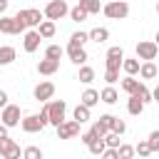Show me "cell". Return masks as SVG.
I'll use <instances>...</instances> for the list:
<instances>
[{
  "mask_svg": "<svg viewBox=\"0 0 159 159\" xmlns=\"http://www.w3.org/2000/svg\"><path fill=\"white\" fill-rule=\"evenodd\" d=\"M134 154H139V159H147L149 154H152V149H149V144H147V139H142L137 147H134Z\"/></svg>",
  "mask_w": 159,
  "mask_h": 159,
  "instance_id": "33",
  "label": "cell"
},
{
  "mask_svg": "<svg viewBox=\"0 0 159 159\" xmlns=\"http://www.w3.org/2000/svg\"><path fill=\"white\" fill-rule=\"evenodd\" d=\"M87 149H89V154H94V157H102V154H104V149H107V144H104V139H94V142H92Z\"/></svg>",
  "mask_w": 159,
  "mask_h": 159,
  "instance_id": "30",
  "label": "cell"
},
{
  "mask_svg": "<svg viewBox=\"0 0 159 159\" xmlns=\"http://www.w3.org/2000/svg\"><path fill=\"white\" fill-rule=\"evenodd\" d=\"M87 35H89V40L97 42V45H102V42L109 40V30H107V27H94V30H89Z\"/></svg>",
  "mask_w": 159,
  "mask_h": 159,
  "instance_id": "21",
  "label": "cell"
},
{
  "mask_svg": "<svg viewBox=\"0 0 159 159\" xmlns=\"http://www.w3.org/2000/svg\"><path fill=\"white\" fill-rule=\"evenodd\" d=\"M104 67H107V70H117V72H119L122 62H119V60H104Z\"/></svg>",
  "mask_w": 159,
  "mask_h": 159,
  "instance_id": "43",
  "label": "cell"
},
{
  "mask_svg": "<svg viewBox=\"0 0 159 159\" xmlns=\"http://www.w3.org/2000/svg\"><path fill=\"white\" fill-rule=\"evenodd\" d=\"M65 52H67L70 62H75V65H80V67L87 62V50H84V47H77V45H67V47H65Z\"/></svg>",
  "mask_w": 159,
  "mask_h": 159,
  "instance_id": "12",
  "label": "cell"
},
{
  "mask_svg": "<svg viewBox=\"0 0 159 159\" xmlns=\"http://www.w3.org/2000/svg\"><path fill=\"white\" fill-rule=\"evenodd\" d=\"M159 55V47L154 40H139L137 42V60H144V62H154Z\"/></svg>",
  "mask_w": 159,
  "mask_h": 159,
  "instance_id": "6",
  "label": "cell"
},
{
  "mask_svg": "<svg viewBox=\"0 0 159 159\" xmlns=\"http://www.w3.org/2000/svg\"><path fill=\"white\" fill-rule=\"evenodd\" d=\"M7 5H10V2H7V0H0V17H2V15H5V12H7Z\"/></svg>",
  "mask_w": 159,
  "mask_h": 159,
  "instance_id": "47",
  "label": "cell"
},
{
  "mask_svg": "<svg viewBox=\"0 0 159 159\" xmlns=\"http://www.w3.org/2000/svg\"><path fill=\"white\" fill-rule=\"evenodd\" d=\"M42 112L47 114V124L60 127L65 122V114H67V102L65 99H50V102H45Z\"/></svg>",
  "mask_w": 159,
  "mask_h": 159,
  "instance_id": "2",
  "label": "cell"
},
{
  "mask_svg": "<svg viewBox=\"0 0 159 159\" xmlns=\"http://www.w3.org/2000/svg\"><path fill=\"white\" fill-rule=\"evenodd\" d=\"M109 132H114V134H119V137H122V134H124V132H127V122H124V119H119V117H117V119H114V124H112V129H109Z\"/></svg>",
  "mask_w": 159,
  "mask_h": 159,
  "instance_id": "39",
  "label": "cell"
},
{
  "mask_svg": "<svg viewBox=\"0 0 159 159\" xmlns=\"http://www.w3.org/2000/svg\"><path fill=\"white\" fill-rule=\"evenodd\" d=\"M102 12L109 17V20H124L129 15V5L124 0H112L107 5H102Z\"/></svg>",
  "mask_w": 159,
  "mask_h": 159,
  "instance_id": "5",
  "label": "cell"
},
{
  "mask_svg": "<svg viewBox=\"0 0 159 159\" xmlns=\"http://www.w3.org/2000/svg\"><path fill=\"white\" fill-rule=\"evenodd\" d=\"M127 112H129L132 117H139V114L144 112V102H142L139 97H129V99H127Z\"/></svg>",
  "mask_w": 159,
  "mask_h": 159,
  "instance_id": "22",
  "label": "cell"
},
{
  "mask_svg": "<svg viewBox=\"0 0 159 159\" xmlns=\"http://www.w3.org/2000/svg\"><path fill=\"white\" fill-rule=\"evenodd\" d=\"M52 94H55V84H52V82H47V80H45V82H40V84L32 89V97H35L37 102H50V99H52Z\"/></svg>",
  "mask_w": 159,
  "mask_h": 159,
  "instance_id": "10",
  "label": "cell"
},
{
  "mask_svg": "<svg viewBox=\"0 0 159 159\" xmlns=\"http://www.w3.org/2000/svg\"><path fill=\"white\" fill-rule=\"evenodd\" d=\"M7 137H10V129H7V127L0 122V139H7Z\"/></svg>",
  "mask_w": 159,
  "mask_h": 159,
  "instance_id": "46",
  "label": "cell"
},
{
  "mask_svg": "<svg viewBox=\"0 0 159 159\" xmlns=\"http://www.w3.org/2000/svg\"><path fill=\"white\" fill-rule=\"evenodd\" d=\"M7 104H10V102H7V92H5V89H0V109H2V107H7Z\"/></svg>",
  "mask_w": 159,
  "mask_h": 159,
  "instance_id": "45",
  "label": "cell"
},
{
  "mask_svg": "<svg viewBox=\"0 0 159 159\" xmlns=\"http://www.w3.org/2000/svg\"><path fill=\"white\" fill-rule=\"evenodd\" d=\"M102 139H104V144H107V149H117V147L122 144V142H119V134H114V132H107V134H104Z\"/></svg>",
  "mask_w": 159,
  "mask_h": 159,
  "instance_id": "32",
  "label": "cell"
},
{
  "mask_svg": "<svg viewBox=\"0 0 159 159\" xmlns=\"http://www.w3.org/2000/svg\"><path fill=\"white\" fill-rule=\"evenodd\" d=\"M134 97H139V99H142V102H144V104H147V102H152V92H149V87H147V84H144V82H142V84H139V92H137V94H134Z\"/></svg>",
  "mask_w": 159,
  "mask_h": 159,
  "instance_id": "37",
  "label": "cell"
},
{
  "mask_svg": "<svg viewBox=\"0 0 159 159\" xmlns=\"http://www.w3.org/2000/svg\"><path fill=\"white\" fill-rule=\"evenodd\" d=\"M15 57H17L15 47H10V45H2V47H0V67L12 65V62H15Z\"/></svg>",
  "mask_w": 159,
  "mask_h": 159,
  "instance_id": "17",
  "label": "cell"
},
{
  "mask_svg": "<svg viewBox=\"0 0 159 159\" xmlns=\"http://www.w3.org/2000/svg\"><path fill=\"white\" fill-rule=\"evenodd\" d=\"M117 80H119V72L117 70H104V82L107 84H114Z\"/></svg>",
  "mask_w": 159,
  "mask_h": 159,
  "instance_id": "40",
  "label": "cell"
},
{
  "mask_svg": "<svg viewBox=\"0 0 159 159\" xmlns=\"http://www.w3.org/2000/svg\"><path fill=\"white\" fill-rule=\"evenodd\" d=\"M20 144L15 139H0V159H20Z\"/></svg>",
  "mask_w": 159,
  "mask_h": 159,
  "instance_id": "8",
  "label": "cell"
},
{
  "mask_svg": "<svg viewBox=\"0 0 159 159\" xmlns=\"http://www.w3.org/2000/svg\"><path fill=\"white\" fill-rule=\"evenodd\" d=\"M117 157L119 159H134L137 154H134V147L132 144H119L117 147Z\"/></svg>",
  "mask_w": 159,
  "mask_h": 159,
  "instance_id": "28",
  "label": "cell"
},
{
  "mask_svg": "<svg viewBox=\"0 0 159 159\" xmlns=\"http://www.w3.org/2000/svg\"><path fill=\"white\" fill-rule=\"evenodd\" d=\"M77 5H80L87 15H97V12L102 10V2H99V0H80Z\"/></svg>",
  "mask_w": 159,
  "mask_h": 159,
  "instance_id": "26",
  "label": "cell"
},
{
  "mask_svg": "<svg viewBox=\"0 0 159 159\" xmlns=\"http://www.w3.org/2000/svg\"><path fill=\"white\" fill-rule=\"evenodd\" d=\"M152 102H159V80H157V87H154V92H152Z\"/></svg>",
  "mask_w": 159,
  "mask_h": 159,
  "instance_id": "48",
  "label": "cell"
},
{
  "mask_svg": "<svg viewBox=\"0 0 159 159\" xmlns=\"http://www.w3.org/2000/svg\"><path fill=\"white\" fill-rule=\"evenodd\" d=\"M80 104H84V107H94V104H99V92L97 89H92V87H87L82 94H80Z\"/></svg>",
  "mask_w": 159,
  "mask_h": 159,
  "instance_id": "13",
  "label": "cell"
},
{
  "mask_svg": "<svg viewBox=\"0 0 159 159\" xmlns=\"http://www.w3.org/2000/svg\"><path fill=\"white\" fill-rule=\"evenodd\" d=\"M114 119H117L114 114H99V119H97V122H99V124L109 132V129H112V124H114Z\"/></svg>",
  "mask_w": 159,
  "mask_h": 159,
  "instance_id": "38",
  "label": "cell"
},
{
  "mask_svg": "<svg viewBox=\"0 0 159 159\" xmlns=\"http://www.w3.org/2000/svg\"><path fill=\"white\" fill-rule=\"evenodd\" d=\"M20 127H22V132H25V134L42 132V129L47 127V114H45V112H40V114H27V117H22V119H20Z\"/></svg>",
  "mask_w": 159,
  "mask_h": 159,
  "instance_id": "3",
  "label": "cell"
},
{
  "mask_svg": "<svg viewBox=\"0 0 159 159\" xmlns=\"http://www.w3.org/2000/svg\"><path fill=\"white\" fill-rule=\"evenodd\" d=\"M87 40H89V35H87V32H82V30L70 35V45H77V47H84V42H87Z\"/></svg>",
  "mask_w": 159,
  "mask_h": 159,
  "instance_id": "29",
  "label": "cell"
},
{
  "mask_svg": "<svg viewBox=\"0 0 159 159\" xmlns=\"http://www.w3.org/2000/svg\"><path fill=\"white\" fill-rule=\"evenodd\" d=\"M12 17H15V25H17V32H27V27H40V22L45 20V15L35 7H22Z\"/></svg>",
  "mask_w": 159,
  "mask_h": 159,
  "instance_id": "1",
  "label": "cell"
},
{
  "mask_svg": "<svg viewBox=\"0 0 159 159\" xmlns=\"http://www.w3.org/2000/svg\"><path fill=\"white\" fill-rule=\"evenodd\" d=\"M104 60H119V62H122V60H124V50H122V47H109Z\"/></svg>",
  "mask_w": 159,
  "mask_h": 159,
  "instance_id": "36",
  "label": "cell"
},
{
  "mask_svg": "<svg viewBox=\"0 0 159 159\" xmlns=\"http://www.w3.org/2000/svg\"><path fill=\"white\" fill-rule=\"evenodd\" d=\"M147 144H149L152 154H154V152H159V129H154V132L147 137Z\"/></svg>",
  "mask_w": 159,
  "mask_h": 159,
  "instance_id": "35",
  "label": "cell"
},
{
  "mask_svg": "<svg viewBox=\"0 0 159 159\" xmlns=\"http://www.w3.org/2000/svg\"><path fill=\"white\" fill-rule=\"evenodd\" d=\"M42 149L40 147H25L22 149V159H42Z\"/></svg>",
  "mask_w": 159,
  "mask_h": 159,
  "instance_id": "31",
  "label": "cell"
},
{
  "mask_svg": "<svg viewBox=\"0 0 159 159\" xmlns=\"http://www.w3.org/2000/svg\"><path fill=\"white\" fill-rule=\"evenodd\" d=\"M57 129V139H75L77 134H80V124L75 122V119H65L60 127H55Z\"/></svg>",
  "mask_w": 159,
  "mask_h": 159,
  "instance_id": "9",
  "label": "cell"
},
{
  "mask_svg": "<svg viewBox=\"0 0 159 159\" xmlns=\"http://www.w3.org/2000/svg\"><path fill=\"white\" fill-rule=\"evenodd\" d=\"M40 40H42V37H40V32H37V30H27V32H25V37H22V47H25V52H30V55H32V52H37Z\"/></svg>",
  "mask_w": 159,
  "mask_h": 159,
  "instance_id": "11",
  "label": "cell"
},
{
  "mask_svg": "<svg viewBox=\"0 0 159 159\" xmlns=\"http://www.w3.org/2000/svg\"><path fill=\"white\" fill-rule=\"evenodd\" d=\"M70 17H72L75 22H84V20H87V12H84L80 5H75V7L70 10Z\"/></svg>",
  "mask_w": 159,
  "mask_h": 159,
  "instance_id": "34",
  "label": "cell"
},
{
  "mask_svg": "<svg viewBox=\"0 0 159 159\" xmlns=\"http://www.w3.org/2000/svg\"><path fill=\"white\" fill-rule=\"evenodd\" d=\"M89 107H84V104H77L75 107V112H72V119L77 122V124H84V122H89Z\"/></svg>",
  "mask_w": 159,
  "mask_h": 159,
  "instance_id": "23",
  "label": "cell"
},
{
  "mask_svg": "<svg viewBox=\"0 0 159 159\" xmlns=\"http://www.w3.org/2000/svg\"><path fill=\"white\" fill-rule=\"evenodd\" d=\"M157 75H159V70H157L154 62H142V65H139V77H142V80H154Z\"/></svg>",
  "mask_w": 159,
  "mask_h": 159,
  "instance_id": "20",
  "label": "cell"
},
{
  "mask_svg": "<svg viewBox=\"0 0 159 159\" xmlns=\"http://www.w3.org/2000/svg\"><path fill=\"white\" fill-rule=\"evenodd\" d=\"M57 70H60V62H57V60H47V57H45V60L37 62V72H40V75H55Z\"/></svg>",
  "mask_w": 159,
  "mask_h": 159,
  "instance_id": "14",
  "label": "cell"
},
{
  "mask_svg": "<svg viewBox=\"0 0 159 159\" xmlns=\"http://www.w3.org/2000/svg\"><path fill=\"white\" fill-rule=\"evenodd\" d=\"M154 42H157V47H159V30H157V35H154Z\"/></svg>",
  "mask_w": 159,
  "mask_h": 159,
  "instance_id": "49",
  "label": "cell"
},
{
  "mask_svg": "<svg viewBox=\"0 0 159 159\" xmlns=\"http://www.w3.org/2000/svg\"><path fill=\"white\" fill-rule=\"evenodd\" d=\"M94 139H97V137H94V134H92V132H84V134H80V142H82V144H84V147H89V144H92V142H94Z\"/></svg>",
  "mask_w": 159,
  "mask_h": 159,
  "instance_id": "42",
  "label": "cell"
},
{
  "mask_svg": "<svg viewBox=\"0 0 159 159\" xmlns=\"http://www.w3.org/2000/svg\"><path fill=\"white\" fill-rule=\"evenodd\" d=\"M37 32H40V37H42V40H50V37H55L57 27H55V22H52V20H42V22H40V27H37Z\"/></svg>",
  "mask_w": 159,
  "mask_h": 159,
  "instance_id": "19",
  "label": "cell"
},
{
  "mask_svg": "<svg viewBox=\"0 0 159 159\" xmlns=\"http://www.w3.org/2000/svg\"><path fill=\"white\" fill-rule=\"evenodd\" d=\"M77 80H80L82 84H92V82H94V70H92L89 65H82L80 72H77Z\"/></svg>",
  "mask_w": 159,
  "mask_h": 159,
  "instance_id": "24",
  "label": "cell"
},
{
  "mask_svg": "<svg viewBox=\"0 0 159 159\" xmlns=\"http://www.w3.org/2000/svg\"><path fill=\"white\" fill-rule=\"evenodd\" d=\"M0 32H2V35H20V32H17V25H15V17L2 15V17H0Z\"/></svg>",
  "mask_w": 159,
  "mask_h": 159,
  "instance_id": "16",
  "label": "cell"
},
{
  "mask_svg": "<svg viewBox=\"0 0 159 159\" xmlns=\"http://www.w3.org/2000/svg\"><path fill=\"white\" fill-rule=\"evenodd\" d=\"M42 15H45V20H62L65 15H70V7H67V0H50L47 5H45V10H42Z\"/></svg>",
  "mask_w": 159,
  "mask_h": 159,
  "instance_id": "4",
  "label": "cell"
},
{
  "mask_svg": "<svg viewBox=\"0 0 159 159\" xmlns=\"http://www.w3.org/2000/svg\"><path fill=\"white\" fill-rule=\"evenodd\" d=\"M20 114H22V112H20V107H17V104H7V107H2V109H0V122H2L7 129H10V127H17V124H20V119H22Z\"/></svg>",
  "mask_w": 159,
  "mask_h": 159,
  "instance_id": "7",
  "label": "cell"
},
{
  "mask_svg": "<svg viewBox=\"0 0 159 159\" xmlns=\"http://www.w3.org/2000/svg\"><path fill=\"white\" fill-rule=\"evenodd\" d=\"M139 84H142V82L134 80V77H124V80H122V89H124L129 97H134V94L139 92Z\"/></svg>",
  "mask_w": 159,
  "mask_h": 159,
  "instance_id": "25",
  "label": "cell"
},
{
  "mask_svg": "<svg viewBox=\"0 0 159 159\" xmlns=\"http://www.w3.org/2000/svg\"><path fill=\"white\" fill-rule=\"evenodd\" d=\"M99 102H104V104H117V102H119V92H117L112 84H107V87L99 92Z\"/></svg>",
  "mask_w": 159,
  "mask_h": 159,
  "instance_id": "15",
  "label": "cell"
},
{
  "mask_svg": "<svg viewBox=\"0 0 159 159\" xmlns=\"http://www.w3.org/2000/svg\"><path fill=\"white\" fill-rule=\"evenodd\" d=\"M62 55H65V47H60V45H50V47L45 50V57H47V60H57V62H60Z\"/></svg>",
  "mask_w": 159,
  "mask_h": 159,
  "instance_id": "27",
  "label": "cell"
},
{
  "mask_svg": "<svg viewBox=\"0 0 159 159\" xmlns=\"http://www.w3.org/2000/svg\"><path fill=\"white\" fill-rule=\"evenodd\" d=\"M102 159H119V157H117V149H104Z\"/></svg>",
  "mask_w": 159,
  "mask_h": 159,
  "instance_id": "44",
  "label": "cell"
},
{
  "mask_svg": "<svg viewBox=\"0 0 159 159\" xmlns=\"http://www.w3.org/2000/svg\"><path fill=\"white\" fill-rule=\"evenodd\" d=\"M157 12H159V0H157Z\"/></svg>",
  "mask_w": 159,
  "mask_h": 159,
  "instance_id": "50",
  "label": "cell"
},
{
  "mask_svg": "<svg viewBox=\"0 0 159 159\" xmlns=\"http://www.w3.org/2000/svg\"><path fill=\"white\" fill-rule=\"evenodd\" d=\"M89 132H92V134H94V137H97V139H102V137H104V134H107V129H104V127H102V124H99V122H94V124H92V129H89Z\"/></svg>",
  "mask_w": 159,
  "mask_h": 159,
  "instance_id": "41",
  "label": "cell"
},
{
  "mask_svg": "<svg viewBox=\"0 0 159 159\" xmlns=\"http://www.w3.org/2000/svg\"><path fill=\"white\" fill-rule=\"evenodd\" d=\"M139 65H142V62H139L137 57H124V60H122V70L127 72V77L139 75Z\"/></svg>",
  "mask_w": 159,
  "mask_h": 159,
  "instance_id": "18",
  "label": "cell"
}]
</instances>
